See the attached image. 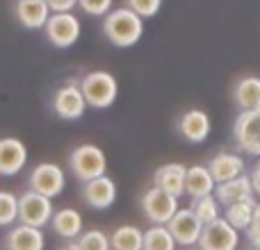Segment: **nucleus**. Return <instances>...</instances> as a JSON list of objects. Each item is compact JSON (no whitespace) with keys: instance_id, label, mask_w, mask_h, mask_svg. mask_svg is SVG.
Wrapping results in <instances>:
<instances>
[{"instance_id":"17","label":"nucleus","mask_w":260,"mask_h":250,"mask_svg":"<svg viewBox=\"0 0 260 250\" xmlns=\"http://www.w3.org/2000/svg\"><path fill=\"white\" fill-rule=\"evenodd\" d=\"M212 125L210 116L203 109H189L178 118V132L187 139L189 143H203L210 134Z\"/></svg>"},{"instance_id":"30","label":"nucleus","mask_w":260,"mask_h":250,"mask_svg":"<svg viewBox=\"0 0 260 250\" xmlns=\"http://www.w3.org/2000/svg\"><path fill=\"white\" fill-rule=\"evenodd\" d=\"M78 7L89 16H108L112 12V0H78Z\"/></svg>"},{"instance_id":"34","label":"nucleus","mask_w":260,"mask_h":250,"mask_svg":"<svg viewBox=\"0 0 260 250\" xmlns=\"http://www.w3.org/2000/svg\"><path fill=\"white\" fill-rule=\"evenodd\" d=\"M62 250H78V246H76V241H71V243H67Z\"/></svg>"},{"instance_id":"32","label":"nucleus","mask_w":260,"mask_h":250,"mask_svg":"<svg viewBox=\"0 0 260 250\" xmlns=\"http://www.w3.org/2000/svg\"><path fill=\"white\" fill-rule=\"evenodd\" d=\"M244 232H247V241L251 243V248H260V219H253Z\"/></svg>"},{"instance_id":"12","label":"nucleus","mask_w":260,"mask_h":250,"mask_svg":"<svg viewBox=\"0 0 260 250\" xmlns=\"http://www.w3.org/2000/svg\"><path fill=\"white\" fill-rule=\"evenodd\" d=\"M27 161V148L21 139L3 137L0 139V175L9 178L23 171Z\"/></svg>"},{"instance_id":"2","label":"nucleus","mask_w":260,"mask_h":250,"mask_svg":"<svg viewBox=\"0 0 260 250\" xmlns=\"http://www.w3.org/2000/svg\"><path fill=\"white\" fill-rule=\"evenodd\" d=\"M80 91L85 96L87 107L108 109L119 96V82L108 71H91L80 80Z\"/></svg>"},{"instance_id":"4","label":"nucleus","mask_w":260,"mask_h":250,"mask_svg":"<svg viewBox=\"0 0 260 250\" xmlns=\"http://www.w3.org/2000/svg\"><path fill=\"white\" fill-rule=\"evenodd\" d=\"M27 187H30V191L53 200V198H57L59 193L64 191V187H67V175H64V171L59 169L57 164L44 161V164H37L35 169H32L30 178H27Z\"/></svg>"},{"instance_id":"19","label":"nucleus","mask_w":260,"mask_h":250,"mask_svg":"<svg viewBox=\"0 0 260 250\" xmlns=\"http://www.w3.org/2000/svg\"><path fill=\"white\" fill-rule=\"evenodd\" d=\"M5 246H7V250H44L46 237L41 230L18 223L16 228H12L7 232Z\"/></svg>"},{"instance_id":"37","label":"nucleus","mask_w":260,"mask_h":250,"mask_svg":"<svg viewBox=\"0 0 260 250\" xmlns=\"http://www.w3.org/2000/svg\"><path fill=\"white\" fill-rule=\"evenodd\" d=\"M247 250H260V248H247Z\"/></svg>"},{"instance_id":"21","label":"nucleus","mask_w":260,"mask_h":250,"mask_svg":"<svg viewBox=\"0 0 260 250\" xmlns=\"http://www.w3.org/2000/svg\"><path fill=\"white\" fill-rule=\"evenodd\" d=\"M233 103L240 112H251L260 109V77L249 75L235 82L233 87Z\"/></svg>"},{"instance_id":"25","label":"nucleus","mask_w":260,"mask_h":250,"mask_svg":"<svg viewBox=\"0 0 260 250\" xmlns=\"http://www.w3.org/2000/svg\"><path fill=\"white\" fill-rule=\"evenodd\" d=\"M219 207L221 205L217 202L215 193H212V196H203V198L192 200V207H189V210L194 212V216H197L203 225H210V223H215L217 219H221V210H219Z\"/></svg>"},{"instance_id":"8","label":"nucleus","mask_w":260,"mask_h":250,"mask_svg":"<svg viewBox=\"0 0 260 250\" xmlns=\"http://www.w3.org/2000/svg\"><path fill=\"white\" fill-rule=\"evenodd\" d=\"M46 39L55 48H71L80 39V21L76 14H50L48 23L44 27Z\"/></svg>"},{"instance_id":"23","label":"nucleus","mask_w":260,"mask_h":250,"mask_svg":"<svg viewBox=\"0 0 260 250\" xmlns=\"http://www.w3.org/2000/svg\"><path fill=\"white\" fill-rule=\"evenodd\" d=\"M112 250H142L144 248V232L137 225H119L110 237Z\"/></svg>"},{"instance_id":"20","label":"nucleus","mask_w":260,"mask_h":250,"mask_svg":"<svg viewBox=\"0 0 260 250\" xmlns=\"http://www.w3.org/2000/svg\"><path fill=\"white\" fill-rule=\"evenodd\" d=\"M215 187L217 184H215V180H212L208 166L194 164L187 169V173H185V193H187L192 200L203 198V196H212Z\"/></svg>"},{"instance_id":"28","label":"nucleus","mask_w":260,"mask_h":250,"mask_svg":"<svg viewBox=\"0 0 260 250\" xmlns=\"http://www.w3.org/2000/svg\"><path fill=\"white\" fill-rule=\"evenodd\" d=\"M78 250H112L110 248V237L103 230H85L76 239Z\"/></svg>"},{"instance_id":"1","label":"nucleus","mask_w":260,"mask_h":250,"mask_svg":"<svg viewBox=\"0 0 260 250\" xmlns=\"http://www.w3.org/2000/svg\"><path fill=\"white\" fill-rule=\"evenodd\" d=\"M103 34L117 48H130L144 34V18H139L133 9H112L103 18Z\"/></svg>"},{"instance_id":"24","label":"nucleus","mask_w":260,"mask_h":250,"mask_svg":"<svg viewBox=\"0 0 260 250\" xmlns=\"http://www.w3.org/2000/svg\"><path fill=\"white\" fill-rule=\"evenodd\" d=\"M253 210H256V200H244V202H235V205L226 207L224 219L229 225H233L235 230H247L253 221Z\"/></svg>"},{"instance_id":"31","label":"nucleus","mask_w":260,"mask_h":250,"mask_svg":"<svg viewBox=\"0 0 260 250\" xmlns=\"http://www.w3.org/2000/svg\"><path fill=\"white\" fill-rule=\"evenodd\" d=\"M53 14H69L78 5V0H46Z\"/></svg>"},{"instance_id":"3","label":"nucleus","mask_w":260,"mask_h":250,"mask_svg":"<svg viewBox=\"0 0 260 250\" xmlns=\"http://www.w3.org/2000/svg\"><path fill=\"white\" fill-rule=\"evenodd\" d=\"M69 169L76 175V180L87 184L91 180L105 175V171H108V157L94 143H82V146L73 148V152L69 155Z\"/></svg>"},{"instance_id":"14","label":"nucleus","mask_w":260,"mask_h":250,"mask_svg":"<svg viewBox=\"0 0 260 250\" xmlns=\"http://www.w3.org/2000/svg\"><path fill=\"white\" fill-rule=\"evenodd\" d=\"M185 164H178V161H169V164L160 166V169L153 173V187L162 189L165 193L174 198H180L185 193Z\"/></svg>"},{"instance_id":"6","label":"nucleus","mask_w":260,"mask_h":250,"mask_svg":"<svg viewBox=\"0 0 260 250\" xmlns=\"http://www.w3.org/2000/svg\"><path fill=\"white\" fill-rule=\"evenodd\" d=\"M139 205H142L144 216H146L153 225H167L171 219H174L176 212L180 210L178 198L169 196V193H165L157 187H151L148 191H144Z\"/></svg>"},{"instance_id":"38","label":"nucleus","mask_w":260,"mask_h":250,"mask_svg":"<svg viewBox=\"0 0 260 250\" xmlns=\"http://www.w3.org/2000/svg\"><path fill=\"white\" fill-rule=\"evenodd\" d=\"M5 250H7V248H5Z\"/></svg>"},{"instance_id":"11","label":"nucleus","mask_w":260,"mask_h":250,"mask_svg":"<svg viewBox=\"0 0 260 250\" xmlns=\"http://www.w3.org/2000/svg\"><path fill=\"white\" fill-rule=\"evenodd\" d=\"M167 230L171 232L176 246L194 248L199 243V239H201L203 223L197 219V216H194L192 210H178L174 214V219L167 223Z\"/></svg>"},{"instance_id":"7","label":"nucleus","mask_w":260,"mask_h":250,"mask_svg":"<svg viewBox=\"0 0 260 250\" xmlns=\"http://www.w3.org/2000/svg\"><path fill=\"white\" fill-rule=\"evenodd\" d=\"M233 137L242 152L260 157V109L238 114L233 123Z\"/></svg>"},{"instance_id":"9","label":"nucleus","mask_w":260,"mask_h":250,"mask_svg":"<svg viewBox=\"0 0 260 250\" xmlns=\"http://www.w3.org/2000/svg\"><path fill=\"white\" fill-rule=\"evenodd\" d=\"M238 246H240V232L233 225L226 223L224 216L210 225H203L201 239L197 243V248L201 250H238Z\"/></svg>"},{"instance_id":"15","label":"nucleus","mask_w":260,"mask_h":250,"mask_svg":"<svg viewBox=\"0 0 260 250\" xmlns=\"http://www.w3.org/2000/svg\"><path fill=\"white\" fill-rule=\"evenodd\" d=\"M14 14H16L18 23L27 30H39V27H46L50 18V7L46 0H16L14 5Z\"/></svg>"},{"instance_id":"33","label":"nucleus","mask_w":260,"mask_h":250,"mask_svg":"<svg viewBox=\"0 0 260 250\" xmlns=\"http://www.w3.org/2000/svg\"><path fill=\"white\" fill-rule=\"evenodd\" d=\"M249 180H251V187H253V193H260V157H258L256 166H253L251 175H249Z\"/></svg>"},{"instance_id":"27","label":"nucleus","mask_w":260,"mask_h":250,"mask_svg":"<svg viewBox=\"0 0 260 250\" xmlns=\"http://www.w3.org/2000/svg\"><path fill=\"white\" fill-rule=\"evenodd\" d=\"M18 221V196L0 191V228H9Z\"/></svg>"},{"instance_id":"36","label":"nucleus","mask_w":260,"mask_h":250,"mask_svg":"<svg viewBox=\"0 0 260 250\" xmlns=\"http://www.w3.org/2000/svg\"><path fill=\"white\" fill-rule=\"evenodd\" d=\"M185 250H201V248H185Z\"/></svg>"},{"instance_id":"13","label":"nucleus","mask_w":260,"mask_h":250,"mask_svg":"<svg viewBox=\"0 0 260 250\" xmlns=\"http://www.w3.org/2000/svg\"><path fill=\"white\" fill-rule=\"evenodd\" d=\"M82 200L91 207V210H108L117 200V184L112 178L103 175L82 187Z\"/></svg>"},{"instance_id":"10","label":"nucleus","mask_w":260,"mask_h":250,"mask_svg":"<svg viewBox=\"0 0 260 250\" xmlns=\"http://www.w3.org/2000/svg\"><path fill=\"white\" fill-rule=\"evenodd\" d=\"M53 109L59 118H64V121H78V118L85 116L87 103H85V96H82V91H80V85L69 82V85L59 87L53 96Z\"/></svg>"},{"instance_id":"16","label":"nucleus","mask_w":260,"mask_h":250,"mask_svg":"<svg viewBox=\"0 0 260 250\" xmlns=\"http://www.w3.org/2000/svg\"><path fill=\"white\" fill-rule=\"evenodd\" d=\"M206 166H208V171H210L215 184L231 182V180L244 175V159L240 155H233V152H219V155L212 157Z\"/></svg>"},{"instance_id":"35","label":"nucleus","mask_w":260,"mask_h":250,"mask_svg":"<svg viewBox=\"0 0 260 250\" xmlns=\"http://www.w3.org/2000/svg\"><path fill=\"white\" fill-rule=\"evenodd\" d=\"M253 219H260V202H256V210H253Z\"/></svg>"},{"instance_id":"18","label":"nucleus","mask_w":260,"mask_h":250,"mask_svg":"<svg viewBox=\"0 0 260 250\" xmlns=\"http://www.w3.org/2000/svg\"><path fill=\"white\" fill-rule=\"evenodd\" d=\"M215 198H217V202L224 207H231V205H235V202L253 200V187H251L249 175H240V178L231 180V182L217 184Z\"/></svg>"},{"instance_id":"5","label":"nucleus","mask_w":260,"mask_h":250,"mask_svg":"<svg viewBox=\"0 0 260 250\" xmlns=\"http://www.w3.org/2000/svg\"><path fill=\"white\" fill-rule=\"evenodd\" d=\"M55 207L53 200L46 196H39L35 191H25L18 198V221L21 225H30V228L41 230L53 221Z\"/></svg>"},{"instance_id":"29","label":"nucleus","mask_w":260,"mask_h":250,"mask_svg":"<svg viewBox=\"0 0 260 250\" xmlns=\"http://www.w3.org/2000/svg\"><path fill=\"white\" fill-rule=\"evenodd\" d=\"M162 7V0H128V9H133L139 18H153Z\"/></svg>"},{"instance_id":"26","label":"nucleus","mask_w":260,"mask_h":250,"mask_svg":"<svg viewBox=\"0 0 260 250\" xmlns=\"http://www.w3.org/2000/svg\"><path fill=\"white\" fill-rule=\"evenodd\" d=\"M142 250H176V241L167 225H153L144 232V248Z\"/></svg>"},{"instance_id":"22","label":"nucleus","mask_w":260,"mask_h":250,"mask_svg":"<svg viewBox=\"0 0 260 250\" xmlns=\"http://www.w3.org/2000/svg\"><path fill=\"white\" fill-rule=\"evenodd\" d=\"M50 225H53V230H55L57 237L73 241V239H78L82 234V214L78 210L64 207V210H57L53 214Z\"/></svg>"}]
</instances>
